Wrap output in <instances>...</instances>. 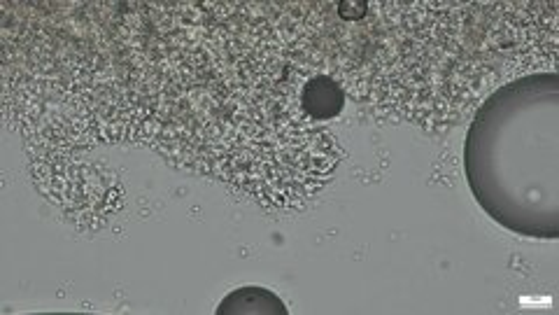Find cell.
I'll list each match as a JSON object with an SVG mask.
<instances>
[{"label":"cell","instance_id":"obj_1","mask_svg":"<svg viewBox=\"0 0 559 315\" xmlns=\"http://www.w3.org/2000/svg\"><path fill=\"white\" fill-rule=\"evenodd\" d=\"M303 110L308 112L313 119H331L336 117L343 108V91L336 87V82H331L329 77H315L313 82L306 84L301 96Z\"/></svg>","mask_w":559,"mask_h":315},{"label":"cell","instance_id":"obj_2","mask_svg":"<svg viewBox=\"0 0 559 315\" xmlns=\"http://www.w3.org/2000/svg\"><path fill=\"white\" fill-rule=\"evenodd\" d=\"M266 304L282 306V301L273 297L271 292L261 290V287H240L238 292H233L231 297H226L219 304L217 313H238L243 308V313H266Z\"/></svg>","mask_w":559,"mask_h":315}]
</instances>
